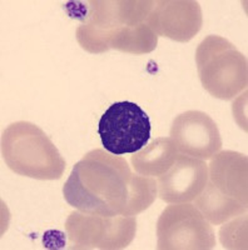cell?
<instances>
[{
    "label": "cell",
    "instance_id": "6da1fadb",
    "mask_svg": "<svg viewBox=\"0 0 248 250\" xmlns=\"http://www.w3.org/2000/svg\"><path fill=\"white\" fill-rule=\"evenodd\" d=\"M63 195L70 207L83 213L135 216L158 196L157 180L132 173L123 156L94 149L71 169Z\"/></svg>",
    "mask_w": 248,
    "mask_h": 250
},
{
    "label": "cell",
    "instance_id": "7a4b0ae2",
    "mask_svg": "<svg viewBox=\"0 0 248 250\" xmlns=\"http://www.w3.org/2000/svg\"><path fill=\"white\" fill-rule=\"evenodd\" d=\"M1 154L9 169L26 178L58 180L66 160L39 126L29 122L13 123L1 134Z\"/></svg>",
    "mask_w": 248,
    "mask_h": 250
},
{
    "label": "cell",
    "instance_id": "3957f363",
    "mask_svg": "<svg viewBox=\"0 0 248 250\" xmlns=\"http://www.w3.org/2000/svg\"><path fill=\"white\" fill-rule=\"evenodd\" d=\"M196 64L202 86L213 98L234 99L247 88V58L225 38H204L196 50Z\"/></svg>",
    "mask_w": 248,
    "mask_h": 250
},
{
    "label": "cell",
    "instance_id": "277c9868",
    "mask_svg": "<svg viewBox=\"0 0 248 250\" xmlns=\"http://www.w3.org/2000/svg\"><path fill=\"white\" fill-rule=\"evenodd\" d=\"M73 249H124L137 231L135 216H107L73 211L66 222Z\"/></svg>",
    "mask_w": 248,
    "mask_h": 250
},
{
    "label": "cell",
    "instance_id": "5b68a950",
    "mask_svg": "<svg viewBox=\"0 0 248 250\" xmlns=\"http://www.w3.org/2000/svg\"><path fill=\"white\" fill-rule=\"evenodd\" d=\"M216 247L211 223L189 203L165 208L157 222L159 250H209Z\"/></svg>",
    "mask_w": 248,
    "mask_h": 250
},
{
    "label": "cell",
    "instance_id": "8992f818",
    "mask_svg": "<svg viewBox=\"0 0 248 250\" xmlns=\"http://www.w3.org/2000/svg\"><path fill=\"white\" fill-rule=\"evenodd\" d=\"M152 125L147 113L133 102L112 104L99 120L98 133L108 153L134 154L151 139Z\"/></svg>",
    "mask_w": 248,
    "mask_h": 250
},
{
    "label": "cell",
    "instance_id": "52a82bcc",
    "mask_svg": "<svg viewBox=\"0 0 248 250\" xmlns=\"http://www.w3.org/2000/svg\"><path fill=\"white\" fill-rule=\"evenodd\" d=\"M171 138L178 153L201 160L211 159L222 149L218 126L208 114L188 110L172 123Z\"/></svg>",
    "mask_w": 248,
    "mask_h": 250
},
{
    "label": "cell",
    "instance_id": "ba28073f",
    "mask_svg": "<svg viewBox=\"0 0 248 250\" xmlns=\"http://www.w3.org/2000/svg\"><path fill=\"white\" fill-rule=\"evenodd\" d=\"M147 24L158 37L187 43L202 28V9L200 3L193 0L154 1Z\"/></svg>",
    "mask_w": 248,
    "mask_h": 250
},
{
    "label": "cell",
    "instance_id": "9c48e42d",
    "mask_svg": "<svg viewBox=\"0 0 248 250\" xmlns=\"http://www.w3.org/2000/svg\"><path fill=\"white\" fill-rule=\"evenodd\" d=\"M208 180V164L180 154L164 174L158 176V196L168 204L193 202L204 189Z\"/></svg>",
    "mask_w": 248,
    "mask_h": 250
},
{
    "label": "cell",
    "instance_id": "30bf717a",
    "mask_svg": "<svg viewBox=\"0 0 248 250\" xmlns=\"http://www.w3.org/2000/svg\"><path fill=\"white\" fill-rule=\"evenodd\" d=\"M77 40L84 50L100 54L111 49L142 55L152 53L157 48L158 35L147 23L124 25L106 31H84L77 29Z\"/></svg>",
    "mask_w": 248,
    "mask_h": 250
},
{
    "label": "cell",
    "instance_id": "8fae6325",
    "mask_svg": "<svg viewBox=\"0 0 248 250\" xmlns=\"http://www.w3.org/2000/svg\"><path fill=\"white\" fill-rule=\"evenodd\" d=\"M205 190L248 205V159L237 151H218L211 158Z\"/></svg>",
    "mask_w": 248,
    "mask_h": 250
},
{
    "label": "cell",
    "instance_id": "7c38bea8",
    "mask_svg": "<svg viewBox=\"0 0 248 250\" xmlns=\"http://www.w3.org/2000/svg\"><path fill=\"white\" fill-rule=\"evenodd\" d=\"M180 155L172 138H157L132 155V167L135 173L142 176H159L171 168Z\"/></svg>",
    "mask_w": 248,
    "mask_h": 250
},
{
    "label": "cell",
    "instance_id": "4fadbf2b",
    "mask_svg": "<svg viewBox=\"0 0 248 250\" xmlns=\"http://www.w3.org/2000/svg\"><path fill=\"white\" fill-rule=\"evenodd\" d=\"M221 243L227 249H247V218L241 216L221 229Z\"/></svg>",
    "mask_w": 248,
    "mask_h": 250
}]
</instances>
